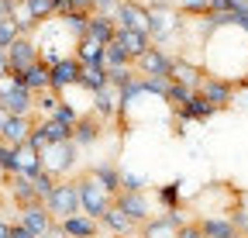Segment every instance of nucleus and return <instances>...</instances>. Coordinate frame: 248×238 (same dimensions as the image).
<instances>
[{
    "instance_id": "f8f14e48",
    "label": "nucleus",
    "mask_w": 248,
    "mask_h": 238,
    "mask_svg": "<svg viewBox=\"0 0 248 238\" xmlns=\"http://www.w3.org/2000/svg\"><path fill=\"white\" fill-rule=\"evenodd\" d=\"M14 224H21V228H28L35 238H42V235L52 228V218H48V211H45V204L35 200V204H28V207H17Z\"/></svg>"
},
{
    "instance_id": "37998d69",
    "label": "nucleus",
    "mask_w": 248,
    "mask_h": 238,
    "mask_svg": "<svg viewBox=\"0 0 248 238\" xmlns=\"http://www.w3.org/2000/svg\"><path fill=\"white\" fill-rule=\"evenodd\" d=\"M14 38H21V35H17V28H14V21H11V17H7V21H0V48H7Z\"/></svg>"
},
{
    "instance_id": "58836bf2",
    "label": "nucleus",
    "mask_w": 248,
    "mask_h": 238,
    "mask_svg": "<svg viewBox=\"0 0 248 238\" xmlns=\"http://www.w3.org/2000/svg\"><path fill=\"white\" fill-rule=\"evenodd\" d=\"M169 83H172V79H162V76H145V79H141V94H155V97H162V100H166Z\"/></svg>"
},
{
    "instance_id": "7c9ffc66",
    "label": "nucleus",
    "mask_w": 248,
    "mask_h": 238,
    "mask_svg": "<svg viewBox=\"0 0 248 238\" xmlns=\"http://www.w3.org/2000/svg\"><path fill=\"white\" fill-rule=\"evenodd\" d=\"M59 104H62V94H55V90L35 94V111H31V114H38V121H45V117H52L59 111Z\"/></svg>"
},
{
    "instance_id": "dca6fc26",
    "label": "nucleus",
    "mask_w": 248,
    "mask_h": 238,
    "mask_svg": "<svg viewBox=\"0 0 248 238\" xmlns=\"http://www.w3.org/2000/svg\"><path fill=\"white\" fill-rule=\"evenodd\" d=\"M104 135V121L100 117H93V114H79L76 117V125H73V145L76 148H86L93 142H100Z\"/></svg>"
},
{
    "instance_id": "0eeeda50",
    "label": "nucleus",
    "mask_w": 248,
    "mask_h": 238,
    "mask_svg": "<svg viewBox=\"0 0 248 238\" xmlns=\"http://www.w3.org/2000/svg\"><path fill=\"white\" fill-rule=\"evenodd\" d=\"M183 224H186L183 211H162V214H155L152 221H145L138 231H141V238H176V231Z\"/></svg>"
},
{
    "instance_id": "4468645a",
    "label": "nucleus",
    "mask_w": 248,
    "mask_h": 238,
    "mask_svg": "<svg viewBox=\"0 0 248 238\" xmlns=\"http://www.w3.org/2000/svg\"><path fill=\"white\" fill-rule=\"evenodd\" d=\"M169 79L197 94V86H200V79H203V69H200L197 63H190V59H183V55H172V66H169Z\"/></svg>"
},
{
    "instance_id": "412c9836",
    "label": "nucleus",
    "mask_w": 248,
    "mask_h": 238,
    "mask_svg": "<svg viewBox=\"0 0 248 238\" xmlns=\"http://www.w3.org/2000/svg\"><path fill=\"white\" fill-rule=\"evenodd\" d=\"M59 228H62V235H66V238H97V231H100L97 221H90V218H83V214H73V218H66V221H59Z\"/></svg>"
},
{
    "instance_id": "473e14b6",
    "label": "nucleus",
    "mask_w": 248,
    "mask_h": 238,
    "mask_svg": "<svg viewBox=\"0 0 248 238\" xmlns=\"http://www.w3.org/2000/svg\"><path fill=\"white\" fill-rule=\"evenodd\" d=\"M121 66H131V55L124 52L117 42L104 45V69H121Z\"/></svg>"
},
{
    "instance_id": "393cba45",
    "label": "nucleus",
    "mask_w": 248,
    "mask_h": 238,
    "mask_svg": "<svg viewBox=\"0 0 248 238\" xmlns=\"http://www.w3.org/2000/svg\"><path fill=\"white\" fill-rule=\"evenodd\" d=\"M93 117H100V121H107V117H117V90H110V86H104V90L93 94Z\"/></svg>"
},
{
    "instance_id": "1a4fd4ad",
    "label": "nucleus",
    "mask_w": 248,
    "mask_h": 238,
    "mask_svg": "<svg viewBox=\"0 0 248 238\" xmlns=\"http://www.w3.org/2000/svg\"><path fill=\"white\" fill-rule=\"evenodd\" d=\"M79 63L73 55H66V59H59L55 66H48V90H55V94H62L66 97V90H73L76 86V79H79Z\"/></svg>"
},
{
    "instance_id": "de8ad7c7",
    "label": "nucleus",
    "mask_w": 248,
    "mask_h": 238,
    "mask_svg": "<svg viewBox=\"0 0 248 238\" xmlns=\"http://www.w3.org/2000/svg\"><path fill=\"white\" fill-rule=\"evenodd\" d=\"M11 238H35V235H31L28 228H21V224H14V221H11Z\"/></svg>"
},
{
    "instance_id": "ddd939ff",
    "label": "nucleus",
    "mask_w": 248,
    "mask_h": 238,
    "mask_svg": "<svg viewBox=\"0 0 248 238\" xmlns=\"http://www.w3.org/2000/svg\"><path fill=\"white\" fill-rule=\"evenodd\" d=\"M214 114H217V111H214V107H210V104H207L200 94H193L190 100H186V107H183V111H176V135H186V131H183V125H186V121L207 125Z\"/></svg>"
},
{
    "instance_id": "4c0bfd02",
    "label": "nucleus",
    "mask_w": 248,
    "mask_h": 238,
    "mask_svg": "<svg viewBox=\"0 0 248 238\" xmlns=\"http://www.w3.org/2000/svg\"><path fill=\"white\" fill-rule=\"evenodd\" d=\"M145 187H148V180H145V176L121 169V190H124V193H145Z\"/></svg>"
},
{
    "instance_id": "72a5a7b5",
    "label": "nucleus",
    "mask_w": 248,
    "mask_h": 238,
    "mask_svg": "<svg viewBox=\"0 0 248 238\" xmlns=\"http://www.w3.org/2000/svg\"><path fill=\"white\" fill-rule=\"evenodd\" d=\"M138 79V73L131 69V66H121V69H107V86H110V90H124V86H131Z\"/></svg>"
},
{
    "instance_id": "c85d7f7f",
    "label": "nucleus",
    "mask_w": 248,
    "mask_h": 238,
    "mask_svg": "<svg viewBox=\"0 0 248 238\" xmlns=\"http://www.w3.org/2000/svg\"><path fill=\"white\" fill-rule=\"evenodd\" d=\"M42 152H31L28 145H17V173L28 176V180H35V176L42 173Z\"/></svg>"
},
{
    "instance_id": "3c124183",
    "label": "nucleus",
    "mask_w": 248,
    "mask_h": 238,
    "mask_svg": "<svg viewBox=\"0 0 248 238\" xmlns=\"http://www.w3.org/2000/svg\"><path fill=\"white\" fill-rule=\"evenodd\" d=\"M0 238H11V221L0 218Z\"/></svg>"
},
{
    "instance_id": "e433bc0d",
    "label": "nucleus",
    "mask_w": 248,
    "mask_h": 238,
    "mask_svg": "<svg viewBox=\"0 0 248 238\" xmlns=\"http://www.w3.org/2000/svg\"><path fill=\"white\" fill-rule=\"evenodd\" d=\"M193 97V90H186V86H179V83H169V94H166V104L172 107V111H183L186 107V100Z\"/></svg>"
},
{
    "instance_id": "8fccbe9b",
    "label": "nucleus",
    "mask_w": 248,
    "mask_h": 238,
    "mask_svg": "<svg viewBox=\"0 0 248 238\" xmlns=\"http://www.w3.org/2000/svg\"><path fill=\"white\" fill-rule=\"evenodd\" d=\"M4 76H11V69H7V52L0 48V79H4Z\"/></svg>"
},
{
    "instance_id": "6ab92c4d",
    "label": "nucleus",
    "mask_w": 248,
    "mask_h": 238,
    "mask_svg": "<svg viewBox=\"0 0 248 238\" xmlns=\"http://www.w3.org/2000/svg\"><path fill=\"white\" fill-rule=\"evenodd\" d=\"M79 66H104V45L100 42H93V38H79L69 52Z\"/></svg>"
},
{
    "instance_id": "79ce46f5",
    "label": "nucleus",
    "mask_w": 248,
    "mask_h": 238,
    "mask_svg": "<svg viewBox=\"0 0 248 238\" xmlns=\"http://www.w3.org/2000/svg\"><path fill=\"white\" fill-rule=\"evenodd\" d=\"M228 221H231V228H234L238 235L248 238V211H245V207H234V211H228Z\"/></svg>"
},
{
    "instance_id": "f03ea898",
    "label": "nucleus",
    "mask_w": 248,
    "mask_h": 238,
    "mask_svg": "<svg viewBox=\"0 0 248 238\" xmlns=\"http://www.w3.org/2000/svg\"><path fill=\"white\" fill-rule=\"evenodd\" d=\"M42 204H45V211H48V218H52V221H66V218L79 214L76 183H73V180H59V183H55V190H52Z\"/></svg>"
},
{
    "instance_id": "a19ab883",
    "label": "nucleus",
    "mask_w": 248,
    "mask_h": 238,
    "mask_svg": "<svg viewBox=\"0 0 248 238\" xmlns=\"http://www.w3.org/2000/svg\"><path fill=\"white\" fill-rule=\"evenodd\" d=\"M76 117H79V111H76L73 104H66V97H62L59 111L52 114V121H59V125H66V128H73V125H76Z\"/></svg>"
},
{
    "instance_id": "cd10ccee",
    "label": "nucleus",
    "mask_w": 248,
    "mask_h": 238,
    "mask_svg": "<svg viewBox=\"0 0 248 238\" xmlns=\"http://www.w3.org/2000/svg\"><path fill=\"white\" fill-rule=\"evenodd\" d=\"M97 224L110 228V231H114L117 238H128V235H135V231H138V224H131L128 218H124V214L117 211V207H107V211H104V218H100Z\"/></svg>"
},
{
    "instance_id": "5701e85b",
    "label": "nucleus",
    "mask_w": 248,
    "mask_h": 238,
    "mask_svg": "<svg viewBox=\"0 0 248 238\" xmlns=\"http://www.w3.org/2000/svg\"><path fill=\"white\" fill-rule=\"evenodd\" d=\"M4 180H7V187H11V197H14L17 207H28V204H35V200H38V193H35V187H31L28 176L14 173V176H4Z\"/></svg>"
},
{
    "instance_id": "bb28decb",
    "label": "nucleus",
    "mask_w": 248,
    "mask_h": 238,
    "mask_svg": "<svg viewBox=\"0 0 248 238\" xmlns=\"http://www.w3.org/2000/svg\"><path fill=\"white\" fill-rule=\"evenodd\" d=\"M155 200H159L162 211H179L183 207V180H169L155 190Z\"/></svg>"
},
{
    "instance_id": "a878e982",
    "label": "nucleus",
    "mask_w": 248,
    "mask_h": 238,
    "mask_svg": "<svg viewBox=\"0 0 248 238\" xmlns=\"http://www.w3.org/2000/svg\"><path fill=\"white\" fill-rule=\"evenodd\" d=\"M76 86H79V90H86V94L93 97L97 90H104V86H107V69H104V66H83V69H79Z\"/></svg>"
},
{
    "instance_id": "f704fd0d",
    "label": "nucleus",
    "mask_w": 248,
    "mask_h": 238,
    "mask_svg": "<svg viewBox=\"0 0 248 238\" xmlns=\"http://www.w3.org/2000/svg\"><path fill=\"white\" fill-rule=\"evenodd\" d=\"M176 11L183 14V17H203V14H210V0H179L176 4Z\"/></svg>"
},
{
    "instance_id": "49530a36",
    "label": "nucleus",
    "mask_w": 248,
    "mask_h": 238,
    "mask_svg": "<svg viewBox=\"0 0 248 238\" xmlns=\"http://www.w3.org/2000/svg\"><path fill=\"white\" fill-rule=\"evenodd\" d=\"M14 4H17V0H0V21H7V17H11Z\"/></svg>"
},
{
    "instance_id": "603ef678",
    "label": "nucleus",
    "mask_w": 248,
    "mask_h": 238,
    "mask_svg": "<svg viewBox=\"0 0 248 238\" xmlns=\"http://www.w3.org/2000/svg\"><path fill=\"white\" fill-rule=\"evenodd\" d=\"M231 7H234V11H245V14H248V0H231Z\"/></svg>"
},
{
    "instance_id": "9d476101",
    "label": "nucleus",
    "mask_w": 248,
    "mask_h": 238,
    "mask_svg": "<svg viewBox=\"0 0 248 238\" xmlns=\"http://www.w3.org/2000/svg\"><path fill=\"white\" fill-rule=\"evenodd\" d=\"M197 94H200L214 111H224V107L234 104V86L224 83V79H214V76H207V73H203V79H200V86H197Z\"/></svg>"
},
{
    "instance_id": "c9c22d12",
    "label": "nucleus",
    "mask_w": 248,
    "mask_h": 238,
    "mask_svg": "<svg viewBox=\"0 0 248 238\" xmlns=\"http://www.w3.org/2000/svg\"><path fill=\"white\" fill-rule=\"evenodd\" d=\"M17 173V148L0 142V176H14Z\"/></svg>"
},
{
    "instance_id": "b1692460",
    "label": "nucleus",
    "mask_w": 248,
    "mask_h": 238,
    "mask_svg": "<svg viewBox=\"0 0 248 238\" xmlns=\"http://www.w3.org/2000/svg\"><path fill=\"white\" fill-rule=\"evenodd\" d=\"M197 224H200V235H203V238H234V235H238V231L231 228L228 214H214V218H200Z\"/></svg>"
},
{
    "instance_id": "39448f33",
    "label": "nucleus",
    "mask_w": 248,
    "mask_h": 238,
    "mask_svg": "<svg viewBox=\"0 0 248 238\" xmlns=\"http://www.w3.org/2000/svg\"><path fill=\"white\" fill-rule=\"evenodd\" d=\"M110 207H117V211L128 218L131 224H138V228L155 218V204H152L145 193H124V190H121V193L110 200Z\"/></svg>"
},
{
    "instance_id": "c756f323",
    "label": "nucleus",
    "mask_w": 248,
    "mask_h": 238,
    "mask_svg": "<svg viewBox=\"0 0 248 238\" xmlns=\"http://www.w3.org/2000/svg\"><path fill=\"white\" fill-rule=\"evenodd\" d=\"M86 21H90V14L86 11H66L59 17V24L66 28V35L73 38V42H79L83 35H86Z\"/></svg>"
},
{
    "instance_id": "09e8293b",
    "label": "nucleus",
    "mask_w": 248,
    "mask_h": 238,
    "mask_svg": "<svg viewBox=\"0 0 248 238\" xmlns=\"http://www.w3.org/2000/svg\"><path fill=\"white\" fill-rule=\"evenodd\" d=\"M42 238H66V235H62V228H59V221H52V228L42 235Z\"/></svg>"
},
{
    "instance_id": "c03bdc74",
    "label": "nucleus",
    "mask_w": 248,
    "mask_h": 238,
    "mask_svg": "<svg viewBox=\"0 0 248 238\" xmlns=\"http://www.w3.org/2000/svg\"><path fill=\"white\" fill-rule=\"evenodd\" d=\"M117 4H121V0H97V4H93V14H100V17H110V21H114Z\"/></svg>"
},
{
    "instance_id": "a18cd8bd",
    "label": "nucleus",
    "mask_w": 248,
    "mask_h": 238,
    "mask_svg": "<svg viewBox=\"0 0 248 238\" xmlns=\"http://www.w3.org/2000/svg\"><path fill=\"white\" fill-rule=\"evenodd\" d=\"M176 238H203V235H200V224H197V221H186V224L176 231Z\"/></svg>"
},
{
    "instance_id": "7ed1b4c3",
    "label": "nucleus",
    "mask_w": 248,
    "mask_h": 238,
    "mask_svg": "<svg viewBox=\"0 0 248 238\" xmlns=\"http://www.w3.org/2000/svg\"><path fill=\"white\" fill-rule=\"evenodd\" d=\"M73 183H76V197H79V214L90 218V221H100L104 211L110 207V197L93 183L90 176H79V180H73Z\"/></svg>"
},
{
    "instance_id": "6e6552de",
    "label": "nucleus",
    "mask_w": 248,
    "mask_h": 238,
    "mask_svg": "<svg viewBox=\"0 0 248 238\" xmlns=\"http://www.w3.org/2000/svg\"><path fill=\"white\" fill-rule=\"evenodd\" d=\"M169 66H172V55L162 52V48H155V45L131 63V69L138 73V79H145V76H162V79H169Z\"/></svg>"
},
{
    "instance_id": "2f4dec72",
    "label": "nucleus",
    "mask_w": 248,
    "mask_h": 238,
    "mask_svg": "<svg viewBox=\"0 0 248 238\" xmlns=\"http://www.w3.org/2000/svg\"><path fill=\"white\" fill-rule=\"evenodd\" d=\"M17 4L35 17V24H45V21L55 17V4H52V0H17Z\"/></svg>"
},
{
    "instance_id": "2eb2a0df",
    "label": "nucleus",
    "mask_w": 248,
    "mask_h": 238,
    "mask_svg": "<svg viewBox=\"0 0 248 238\" xmlns=\"http://www.w3.org/2000/svg\"><path fill=\"white\" fill-rule=\"evenodd\" d=\"M86 176H90V180L97 183L110 200L121 193V166H114V162H97V166H90Z\"/></svg>"
},
{
    "instance_id": "f3484780",
    "label": "nucleus",
    "mask_w": 248,
    "mask_h": 238,
    "mask_svg": "<svg viewBox=\"0 0 248 238\" xmlns=\"http://www.w3.org/2000/svg\"><path fill=\"white\" fill-rule=\"evenodd\" d=\"M114 42H117V45H121L124 52L131 55V63H135L138 55H145V52L152 48V38H148L145 32H128V28H117V35H114Z\"/></svg>"
},
{
    "instance_id": "aec40b11",
    "label": "nucleus",
    "mask_w": 248,
    "mask_h": 238,
    "mask_svg": "<svg viewBox=\"0 0 248 238\" xmlns=\"http://www.w3.org/2000/svg\"><path fill=\"white\" fill-rule=\"evenodd\" d=\"M114 35H117V24H114L110 17L90 14V21H86V35H83V38H93V42H100V45H110Z\"/></svg>"
},
{
    "instance_id": "423d86ee",
    "label": "nucleus",
    "mask_w": 248,
    "mask_h": 238,
    "mask_svg": "<svg viewBox=\"0 0 248 238\" xmlns=\"http://www.w3.org/2000/svg\"><path fill=\"white\" fill-rule=\"evenodd\" d=\"M7 69H11V76H17V73H24L28 66H35L38 63V45H35V38H14L7 48Z\"/></svg>"
},
{
    "instance_id": "ea45409f",
    "label": "nucleus",
    "mask_w": 248,
    "mask_h": 238,
    "mask_svg": "<svg viewBox=\"0 0 248 238\" xmlns=\"http://www.w3.org/2000/svg\"><path fill=\"white\" fill-rule=\"evenodd\" d=\"M55 183H59V180H55V176H52V173H45V169H42V173L35 176V180H31V187H35V193H38V200H45V197H48V193L55 190Z\"/></svg>"
},
{
    "instance_id": "4be33fe9",
    "label": "nucleus",
    "mask_w": 248,
    "mask_h": 238,
    "mask_svg": "<svg viewBox=\"0 0 248 238\" xmlns=\"http://www.w3.org/2000/svg\"><path fill=\"white\" fill-rule=\"evenodd\" d=\"M31 125H35V117H7V125H4V135H0V142L11 145V148L24 145V138H28Z\"/></svg>"
},
{
    "instance_id": "20e7f679",
    "label": "nucleus",
    "mask_w": 248,
    "mask_h": 238,
    "mask_svg": "<svg viewBox=\"0 0 248 238\" xmlns=\"http://www.w3.org/2000/svg\"><path fill=\"white\" fill-rule=\"evenodd\" d=\"M76 159H79V148L73 142H59V145H48L42 152V166L45 173H52L55 180H66V173L76 169Z\"/></svg>"
},
{
    "instance_id": "a211bd4d",
    "label": "nucleus",
    "mask_w": 248,
    "mask_h": 238,
    "mask_svg": "<svg viewBox=\"0 0 248 238\" xmlns=\"http://www.w3.org/2000/svg\"><path fill=\"white\" fill-rule=\"evenodd\" d=\"M14 79L24 86V90H31V94H45V90H48V66L38 59L35 66H28V69H24V73H17Z\"/></svg>"
},
{
    "instance_id": "9b49d317",
    "label": "nucleus",
    "mask_w": 248,
    "mask_h": 238,
    "mask_svg": "<svg viewBox=\"0 0 248 238\" xmlns=\"http://www.w3.org/2000/svg\"><path fill=\"white\" fill-rule=\"evenodd\" d=\"M114 24L128 28V32H145L148 28V7L141 4V0H121L117 14H114Z\"/></svg>"
},
{
    "instance_id": "f257e3e1",
    "label": "nucleus",
    "mask_w": 248,
    "mask_h": 238,
    "mask_svg": "<svg viewBox=\"0 0 248 238\" xmlns=\"http://www.w3.org/2000/svg\"><path fill=\"white\" fill-rule=\"evenodd\" d=\"M0 111L7 117H35V94L24 90V86L14 79V76H4L0 79Z\"/></svg>"
}]
</instances>
